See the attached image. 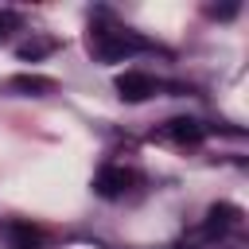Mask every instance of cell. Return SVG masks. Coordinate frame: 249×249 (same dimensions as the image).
<instances>
[{
	"label": "cell",
	"mask_w": 249,
	"mask_h": 249,
	"mask_svg": "<svg viewBox=\"0 0 249 249\" xmlns=\"http://www.w3.org/2000/svg\"><path fill=\"white\" fill-rule=\"evenodd\" d=\"M163 136H167L171 144H179V148H195V144L206 140V128H202L195 117H171V121L163 124Z\"/></svg>",
	"instance_id": "5"
},
{
	"label": "cell",
	"mask_w": 249,
	"mask_h": 249,
	"mask_svg": "<svg viewBox=\"0 0 249 249\" xmlns=\"http://www.w3.org/2000/svg\"><path fill=\"white\" fill-rule=\"evenodd\" d=\"M39 241H43V233L35 226H27V222L12 226V249H39Z\"/></svg>",
	"instance_id": "7"
},
{
	"label": "cell",
	"mask_w": 249,
	"mask_h": 249,
	"mask_svg": "<svg viewBox=\"0 0 249 249\" xmlns=\"http://www.w3.org/2000/svg\"><path fill=\"white\" fill-rule=\"evenodd\" d=\"M136 183H140V175H136L132 167H124V163H105V167L97 171V179H93V191H97L101 198H124Z\"/></svg>",
	"instance_id": "2"
},
{
	"label": "cell",
	"mask_w": 249,
	"mask_h": 249,
	"mask_svg": "<svg viewBox=\"0 0 249 249\" xmlns=\"http://www.w3.org/2000/svg\"><path fill=\"white\" fill-rule=\"evenodd\" d=\"M16 23V16H8V12H0V43L8 39V27Z\"/></svg>",
	"instance_id": "10"
},
{
	"label": "cell",
	"mask_w": 249,
	"mask_h": 249,
	"mask_svg": "<svg viewBox=\"0 0 249 249\" xmlns=\"http://www.w3.org/2000/svg\"><path fill=\"white\" fill-rule=\"evenodd\" d=\"M86 43H89V54L101 58V62H121V58H128V54L148 47L136 31H128L121 23H89V39Z\"/></svg>",
	"instance_id": "1"
},
{
	"label": "cell",
	"mask_w": 249,
	"mask_h": 249,
	"mask_svg": "<svg viewBox=\"0 0 249 249\" xmlns=\"http://www.w3.org/2000/svg\"><path fill=\"white\" fill-rule=\"evenodd\" d=\"M117 93H121V101L140 105L156 93V78L144 74V70H124V74H117Z\"/></svg>",
	"instance_id": "3"
},
{
	"label": "cell",
	"mask_w": 249,
	"mask_h": 249,
	"mask_svg": "<svg viewBox=\"0 0 249 249\" xmlns=\"http://www.w3.org/2000/svg\"><path fill=\"white\" fill-rule=\"evenodd\" d=\"M210 16H218V19H233V16H237V4H230V8H210Z\"/></svg>",
	"instance_id": "9"
},
{
	"label": "cell",
	"mask_w": 249,
	"mask_h": 249,
	"mask_svg": "<svg viewBox=\"0 0 249 249\" xmlns=\"http://www.w3.org/2000/svg\"><path fill=\"white\" fill-rule=\"evenodd\" d=\"M237 222H241V210H237L233 202H214V206L206 210V218H202V237H210V241L218 237V241H222Z\"/></svg>",
	"instance_id": "4"
},
{
	"label": "cell",
	"mask_w": 249,
	"mask_h": 249,
	"mask_svg": "<svg viewBox=\"0 0 249 249\" xmlns=\"http://www.w3.org/2000/svg\"><path fill=\"white\" fill-rule=\"evenodd\" d=\"M58 43L54 39H47V35H35V39H27V43H19L16 47V54L23 58V62H35V58H43V54H51Z\"/></svg>",
	"instance_id": "6"
},
{
	"label": "cell",
	"mask_w": 249,
	"mask_h": 249,
	"mask_svg": "<svg viewBox=\"0 0 249 249\" xmlns=\"http://www.w3.org/2000/svg\"><path fill=\"white\" fill-rule=\"evenodd\" d=\"M12 86H16V89H51V82H47V78H35V74H19Z\"/></svg>",
	"instance_id": "8"
}]
</instances>
